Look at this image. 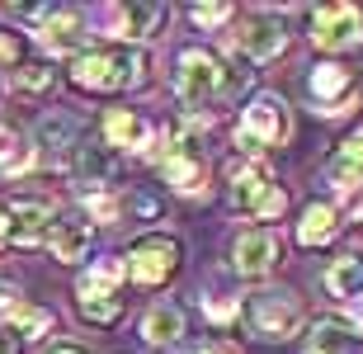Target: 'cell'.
<instances>
[{
	"instance_id": "6da1fadb",
	"label": "cell",
	"mask_w": 363,
	"mask_h": 354,
	"mask_svg": "<svg viewBox=\"0 0 363 354\" xmlns=\"http://www.w3.org/2000/svg\"><path fill=\"white\" fill-rule=\"evenodd\" d=\"M175 67H179L175 90H179V99H184L189 109H213L222 95H231V90L245 85V71H227L213 52H203V48H184Z\"/></svg>"
},
{
	"instance_id": "7a4b0ae2",
	"label": "cell",
	"mask_w": 363,
	"mask_h": 354,
	"mask_svg": "<svg viewBox=\"0 0 363 354\" xmlns=\"http://www.w3.org/2000/svg\"><path fill=\"white\" fill-rule=\"evenodd\" d=\"M147 57L133 48H94V52H76L71 62V81L81 90H133L142 85Z\"/></svg>"
},
{
	"instance_id": "3957f363",
	"label": "cell",
	"mask_w": 363,
	"mask_h": 354,
	"mask_svg": "<svg viewBox=\"0 0 363 354\" xmlns=\"http://www.w3.org/2000/svg\"><path fill=\"white\" fill-rule=\"evenodd\" d=\"M293 133V118H288V104L279 95H255L241 114V128H236V142L241 151H264V147H283Z\"/></svg>"
},
{
	"instance_id": "277c9868",
	"label": "cell",
	"mask_w": 363,
	"mask_h": 354,
	"mask_svg": "<svg viewBox=\"0 0 363 354\" xmlns=\"http://www.w3.org/2000/svg\"><path fill=\"white\" fill-rule=\"evenodd\" d=\"M231 208L245 213V218L269 222V218H279L283 208H288V194L269 179L264 165L250 161V165H236V170H231Z\"/></svg>"
},
{
	"instance_id": "5b68a950",
	"label": "cell",
	"mask_w": 363,
	"mask_h": 354,
	"mask_svg": "<svg viewBox=\"0 0 363 354\" xmlns=\"http://www.w3.org/2000/svg\"><path fill=\"white\" fill-rule=\"evenodd\" d=\"M245 326L255 331L259 341H288L302 326V307H297L293 293L264 288V293H250L245 298Z\"/></svg>"
},
{
	"instance_id": "8992f818",
	"label": "cell",
	"mask_w": 363,
	"mask_h": 354,
	"mask_svg": "<svg viewBox=\"0 0 363 354\" xmlns=\"http://www.w3.org/2000/svg\"><path fill=\"white\" fill-rule=\"evenodd\" d=\"M311 43L325 52H354L363 43V14L354 5H321L311 10Z\"/></svg>"
},
{
	"instance_id": "52a82bcc",
	"label": "cell",
	"mask_w": 363,
	"mask_h": 354,
	"mask_svg": "<svg viewBox=\"0 0 363 354\" xmlns=\"http://www.w3.org/2000/svg\"><path fill=\"white\" fill-rule=\"evenodd\" d=\"M128 274H133L142 288H161L170 274L179 270V241H170V236H142V241L128 250Z\"/></svg>"
},
{
	"instance_id": "ba28073f",
	"label": "cell",
	"mask_w": 363,
	"mask_h": 354,
	"mask_svg": "<svg viewBox=\"0 0 363 354\" xmlns=\"http://www.w3.org/2000/svg\"><path fill=\"white\" fill-rule=\"evenodd\" d=\"M165 179L175 184L179 194H199L203 189V156H199V137L184 133V128H170V142H165L161 156Z\"/></svg>"
},
{
	"instance_id": "9c48e42d",
	"label": "cell",
	"mask_w": 363,
	"mask_h": 354,
	"mask_svg": "<svg viewBox=\"0 0 363 354\" xmlns=\"http://www.w3.org/2000/svg\"><path fill=\"white\" fill-rule=\"evenodd\" d=\"M279 236L269 232V227H255V232H241L236 236V245H231V265H236V274H245V279H259V274H269L274 265H279Z\"/></svg>"
},
{
	"instance_id": "30bf717a",
	"label": "cell",
	"mask_w": 363,
	"mask_h": 354,
	"mask_svg": "<svg viewBox=\"0 0 363 354\" xmlns=\"http://www.w3.org/2000/svg\"><path fill=\"white\" fill-rule=\"evenodd\" d=\"M241 52L250 57V62H269V57L283 52V43H288V33H283V19L279 14H250L241 24Z\"/></svg>"
},
{
	"instance_id": "8fae6325",
	"label": "cell",
	"mask_w": 363,
	"mask_h": 354,
	"mask_svg": "<svg viewBox=\"0 0 363 354\" xmlns=\"http://www.w3.org/2000/svg\"><path fill=\"white\" fill-rule=\"evenodd\" d=\"M5 208H10V241H19V245L48 241V227L57 222L52 204H43V199H14Z\"/></svg>"
},
{
	"instance_id": "7c38bea8",
	"label": "cell",
	"mask_w": 363,
	"mask_h": 354,
	"mask_svg": "<svg viewBox=\"0 0 363 354\" xmlns=\"http://www.w3.org/2000/svg\"><path fill=\"white\" fill-rule=\"evenodd\" d=\"M76 307H81V316H85V321H94V326H113V321L123 316L118 288L90 284V279H81V288H76Z\"/></svg>"
},
{
	"instance_id": "4fadbf2b",
	"label": "cell",
	"mask_w": 363,
	"mask_h": 354,
	"mask_svg": "<svg viewBox=\"0 0 363 354\" xmlns=\"http://www.w3.org/2000/svg\"><path fill=\"white\" fill-rule=\"evenodd\" d=\"M359 345V326L340 321V316H321L307 336V350L302 354H350Z\"/></svg>"
},
{
	"instance_id": "5bb4252c",
	"label": "cell",
	"mask_w": 363,
	"mask_h": 354,
	"mask_svg": "<svg viewBox=\"0 0 363 354\" xmlns=\"http://www.w3.org/2000/svg\"><path fill=\"white\" fill-rule=\"evenodd\" d=\"M48 245H52L57 260L76 265V260L90 250V222H81V218H57L52 227H48Z\"/></svg>"
},
{
	"instance_id": "9a60e30c",
	"label": "cell",
	"mask_w": 363,
	"mask_h": 354,
	"mask_svg": "<svg viewBox=\"0 0 363 354\" xmlns=\"http://www.w3.org/2000/svg\"><path fill=\"white\" fill-rule=\"evenodd\" d=\"M38 38H43V48H52V52H76L81 38H85V24H81V14L52 10V14H48V24L38 28Z\"/></svg>"
},
{
	"instance_id": "2e32d148",
	"label": "cell",
	"mask_w": 363,
	"mask_h": 354,
	"mask_svg": "<svg viewBox=\"0 0 363 354\" xmlns=\"http://www.w3.org/2000/svg\"><path fill=\"white\" fill-rule=\"evenodd\" d=\"M104 133H108V142L113 147H128V151H142V147H151V128L137 114H128V109H113L104 118Z\"/></svg>"
},
{
	"instance_id": "e0dca14e",
	"label": "cell",
	"mask_w": 363,
	"mask_h": 354,
	"mask_svg": "<svg viewBox=\"0 0 363 354\" xmlns=\"http://www.w3.org/2000/svg\"><path fill=\"white\" fill-rule=\"evenodd\" d=\"M108 19H118L123 38H151L156 24L165 19V10L161 5H118V10H108Z\"/></svg>"
},
{
	"instance_id": "ac0fdd59",
	"label": "cell",
	"mask_w": 363,
	"mask_h": 354,
	"mask_svg": "<svg viewBox=\"0 0 363 354\" xmlns=\"http://www.w3.org/2000/svg\"><path fill=\"white\" fill-rule=\"evenodd\" d=\"M335 232H340V213L330 204H311L302 213V222H297V241L302 245H325Z\"/></svg>"
},
{
	"instance_id": "d6986e66",
	"label": "cell",
	"mask_w": 363,
	"mask_h": 354,
	"mask_svg": "<svg viewBox=\"0 0 363 354\" xmlns=\"http://www.w3.org/2000/svg\"><path fill=\"white\" fill-rule=\"evenodd\" d=\"M325 288L335 298H363V255H340L330 270H325Z\"/></svg>"
},
{
	"instance_id": "ffe728a7",
	"label": "cell",
	"mask_w": 363,
	"mask_h": 354,
	"mask_svg": "<svg viewBox=\"0 0 363 354\" xmlns=\"http://www.w3.org/2000/svg\"><path fill=\"white\" fill-rule=\"evenodd\" d=\"M71 170H76V179H85V184H104V179L113 175V156H108L99 142H81L76 156H71Z\"/></svg>"
},
{
	"instance_id": "44dd1931",
	"label": "cell",
	"mask_w": 363,
	"mask_h": 354,
	"mask_svg": "<svg viewBox=\"0 0 363 354\" xmlns=\"http://www.w3.org/2000/svg\"><path fill=\"white\" fill-rule=\"evenodd\" d=\"M142 336H147L151 345H175L179 336H184V312H179V307H151V312L142 316Z\"/></svg>"
},
{
	"instance_id": "7402d4cb",
	"label": "cell",
	"mask_w": 363,
	"mask_h": 354,
	"mask_svg": "<svg viewBox=\"0 0 363 354\" xmlns=\"http://www.w3.org/2000/svg\"><path fill=\"white\" fill-rule=\"evenodd\" d=\"M311 99H321V104H335L340 95H350V71H340V67H316L311 71V81H307Z\"/></svg>"
},
{
	"instance_id": "603a6c76",
	"label": "cell",
	"mask_w": 363,
	"mask_h": 354,
	"mask_svg": "<svg viewBox=\"0 0 363 354\" xmlns=\"http://www.w3.org/2000/svg\"><path fill=\"white\" fill-rule=\"evenodd\" d=\"M71 133H76V123L62 118V114H52V118H43V123H38V147H48V151L76 147V142H71Z\"/></svg>"
},
{
	"instance_id": "cb8c5ba5",
	"label": "cell",
	"mask_w": 363,
	"mask_h": 354,
	"mask_svg": "<svg viewBox=\"0 0 363 354\" xmlns=\"http://www.w3.org/2000/svg\"><path fill=\"white\" fill-rule=\"evenodd\" d=\"M10 326H14V336H24V341H38L43 331L52 326V312H43V307H28V302H24V307L14 312Z\"/></svg>"
},
{
	"instance_id": "d4e9b609",
	"label": "cell",
	"mask_w": 363,
	"mask_h": 354,
	"mask_svg": "<svg viewBox=\"0 0 363 354\" xmlns=\"http://www.w3.org/2000/svg\"><path fill=\"white\" fill-rule=\"evenodd\" d=\"M48 85H52V71L48 67H33V62H28V67L14 71V90H19V95H43Z\"/></svg>"
},
{
	"instance_id": "484cf974",
	"label": "cell",
	"mask_w": 363,
	"mask_h": 354,
	"mask_svg": "<svg viewBox=\"0 0 363 354\" xmlns=\"http://www.w3.org/2000/svg\"><path fill=\"white\" fill-rule=\"evenodd\" d=\"M325 175H330V184H340V189H359V184H363V170L354 161H345L340 151L325 161Z\"/></svg>"
},
{
	"instance_id": "4316f807",
	"label": "cell",
	"mask_w": 363,
	"mask_h": 354,
	"mask_svg": "<svg viewBox=\"0 0 363 354\" xmlns=\"http://www.w3.org/2000/svg\"><path fill=\"white\" fill-rule=\"evenodd\" d=\"M24 161V147H19V137L10 128H0V165H19Z\"/></svg>"
},
{
	"instance_id": "83f0119b",
	"label": "cell",
	"mask_w": 363,
	"mask_h": 354,
	"mask_svg": "<svg viewBox=\"0 0 363 354\" xmlns=\"http://www.w3.org/2000/svg\"><path fill=\"white\" fill-rule=\"evenodd\" d=\"M194 24H222V19H231V5H194Z\"/></svg>"
},
{
	"instance_id": "f1b7e54d",
	"label": "cell",
	"mask_w": 363,
	"mask_h": 354,
	"mask_svg": "<svg viewBox=\"0 0 363 354\" xmlns=\"http://www.w3.org/2000/svg\"><path fill=\"white\" fill-rule=\"evenodd\" d=\"M19 307H24V298H19L10 284H0V321H14V312H19Z\"/></svg>"
},
{
	"instance_id": "f546056e",
	"label": "cell",
	"mask_w": 363,
	"mask_h": 354,
	"mask_svg": "<svg viewBox=\"0 0 363 354\" xmlns=\"http://www.w3.org/2000/svg\"><path fill=\"white\" fill-rule=\"evenodd\" d=\"M340 156H345V161H354V165L363 170V128H359V133H350V137H345V147H340Z\"/></svg>"
},
{
	"instance_id": "4dcf8cb0",
	"label": "cell",
	"mask_w": 363,
	"mask_h": 354,
	"mask_svg": "<svg viewBox=\"0 0 363 354\" xmlns=\"http://www.w3.org/2000/svg\"><path fill=\"white\" fill-rule=\"evenodd\" d=\"M85 208H90L94 218H113V199H104V194H90V199H85Z\"/></svg>"
},
{
	"instance_id": "1f68e13d",
	"label": "cell",
	"mask_w": 363,
	"mask_h": 354,
	"mask_svg": "<svg viewBox=\"0 0 363 354\" xmlns=\"http://www.w3.org/2000/svg\"><path fill=\"white\" fill-rule=\"evenodd\" d=\"M133 208L142 213V218H156V213H161V204H156V199H147V194H133Z\"/></svg>"
},
{
	"instance_id": "d6a6232c",
	"label": "cell",
	"mask_w": 363,
	"mask_h": 354,
	"mask_svg": "<svg viewBox=\"0 0 363 354\" xmlns=\"http://www.w3.org/2000/svg\"><path fill=\"white\" fill-rule=\"evenodd\" d=\"M5 241H10V208L0 204V245H5Z\"/></svg>"
},
{
	"instance_id": "836d02e7",
	"label": "cell",
	"mask_w": 363,
	"mask_h": 354,
	"mask_svg": "<svg viewBox=\"0 0 363 354\" xmlns=\"http://www.w3.org/2000/svg\"><path fill=\"white\" fill-rule=\"evenodd\" d=\"M0 354H19V345H14V336H0Z\"/></svg>"
},
{
	"instance_id": "e575fe53",
	"label": "cell",
	"mask_w": 363,
	"mask_h": 354,
	"mask_svg": "<svg viewBox=\"0 0 363 354\" xmlns=\"http://www.w3.org/2000/svg\"><path fill=\"white\" fill-rule=\"evenodd\" d=\"M52 354H81V350H76V345H57Z\"/></svg>"
},
{
	"instance_id": "d590c367",
	"label": "cell",
	"mask_w": 363,
	"mask_h": 354,
	"mask_svg": "<svg viewBox=\"0 0 363 354\" xmlns=\"http://www.w3.org/2000/svg\"><path fill=\"white\" fill-rule=\"evenodd\" d=\"M203 354H231V350H203Z\"/></svg>"
}]
</instances>
